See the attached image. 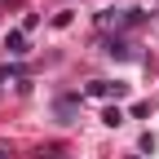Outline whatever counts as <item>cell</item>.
<instances>
[{"label": "cell", "mask_w": 159, "mask_h": 159, "mask_svg": "<svg viewBox=\"0 0 159 159\" xmlns=\"http://www.w3.org/2000/svg\"><path fill=\"white\" fill-rule=\"evenodd\" d=\"M106 53H111V57H128V44H124V40H111Z\"/></svg>", "instance_id": "obj_3"}, {"label": "cell", "mask_w": 159, "mask_h": 159, "mask_svg": "<svg viewBox=\"0 0 159 159\" xmlns=\"http://www.w3.org/2000/svg\"><path fill=\"white\" fill-rule=\"evenodd\" d=\"M102 119H106V124H111V128H119V124H124V111H115V106H111V111H106Z\"/></svg>", "instance_id": "obj_4"}, {"label": "cell", "mask_w": 159, "mask_h": 159, "mask_svg": "<svg viewBox=\"0 0 159 159\" xmlns=\"http://www.w3.org/2000/svg\"><path fill=\"white\" fill-rule=\"evenodd\" d=\"M0 159H9V150H5V146H0Z\"/></svg>", "instance_id": "obj_5"}, {"label": "cell", "mask_w": 159, "mask_h": 159, "mask_svg": "<svg viewBox=\"0 0 159 159\" xmlns=\"http://www.w3.org/2000/svg\"><path fill=\"white\" fill-rule=\"evenodd\" d=\"M89 93H93V97H124V93H128V84H106V80H97Z\"/></svg>", "instance_id": "obj_1"}, {"label": "cell", "mask_w": 159, "mask_h": 159, "mask_svg": "<svg viewBox=\"0 0 159 159\" xmlns=\"http://www.w3.org/2000/svg\"><path fill=\"white\" fill-rule=\"evenodd\" d=\"M5 49H9L13 57H22V53H27V35H22V31H9V35H5Z\"/></svg>", "instance_id": "obj_2"}]
</instances>
